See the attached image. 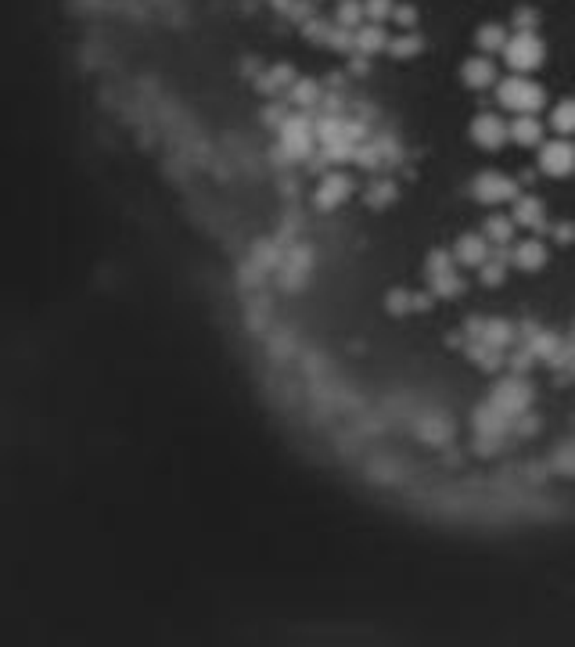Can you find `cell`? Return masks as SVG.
<instances>
[{"instance_id":"8992f818","label":"cell","mask_w":575,"mask_h":647,"mask_svg":"<svg viewBox=\"0 0 575 647\" xmlns=\"http://www.w3.org/2000/svg\"><path fill=\"white\" fill-rule=\"evenodd\" d=\"M468 137H472V144L482 148V152H500V148H507V141H511V126H507V119L496 115V112H479V115L472 119V126H468Z\"/></svg>"},{"instance_id":"ffe728a7","label":"cell","mask_w":575,"mask_h":647,"mask_svg":"<svg viewBox=\"0 0 575 647\" xmlns=\"http://www.w3.org/2000/svg\"><path fill=\"white\" fill-rule=\"evenodd\" d=\"M511 29H514V33H536V29H540V7L518 4L514 15H511Z\"/></svg>"},{"instance_id":"d6986e66","label":"cell","mask_w":575,"mask_h":647,"mask_svg":"<svg viewBox=\"0 0 575 647\" xmlns=\"http://www.w3.org/2000/svg\"><path fill=\"white\" fill-rule=\"evenodd\" d=\"M364 22H367V15H364V0H338V7H335V25H338V29L356 33Z\"/></svg>"},{"instance_id":"5bb4252c","label":"cell","mask_w":575,"mask_h":647,"mask_svg":"<svg viewBox=\"0 0 575 647\" xmlns=\"http://www.w3.org/2000/svg\"><path fill=\"white\" fill-rule=\"evenodd\" d=\"M388 33H385L382 22H364L356 33H353V47L356 51H364V58L367 54H382V51H388Z\"/></svg>"},{"instance_id":"ba28073f","label":"cell","mask_w":575,"mask_h":647,"mask_svg":"<svg viewBox=\"0 0 575 647\" xmlns=\"http://www.w3.org/2000/svg\"><path fill=\"white\" fill-rule=\"evenodd\" d=\"M461 83L468 91H492L500 83V69H496V62L489 54H472L461 65Z\"/></svg>"},{"instance_id":"52a82bcc","label":"cell","mask_w":575,"mask_h":647,"mask_svg":"<svg viewBox=\"0 0 575 647\" xmlns=\"http://www.w3.org/2000/svg\"><path fill=\"white\" fill-rule=\"evenodd\" d=\"M511 220L532 234H547L551 223H547V201L540 194H518L511 201Z\"/></svg>"},{"instance_id":"9c48e42d","label":"cell","mask_w":575,"mask_h":647,"mask_svg":"<svg viewBox=\"0 0 575 647\" xmlns=\"http://www.w3.org/2000/svg\"><path fill=\"white\" fill-rule=\"evenodd\" d=\"M349 198H353V177L349 173H324V181H320L317 194H313V201H317L320 212H331V209L346 205Z\"/></svg>"},{"instance_id":"ac0fdd59","label":"cell","mask_w":575,"mask_h":647,"mask_svg":"<svg viewBox=\"0 0 575 647\" xmlns=\"http://www.w3.org/2000/svg\"><path fill=\"white\" fill-rule=\"evenodd\" d=\"M551 130L558 137H572L575 133V97H561L554 108H551Z\"/></svg>"},{"instance_id":"44dd1931","label":"cell","mask_w":575,"mask_h":647,"mask_svg":"<svg viewBox=\"0 0 575 647\" xmlns=\"http://www.w3.org/2000/svg\"><path fill=\"white\" fill-rule=\"evenodd\" d=\"M392 11H395V0H364V15L367 22H392Z\"/></svg>"},{"instance_id":"9a60e30c","label":"cell","mask_w":575,"mask_h":647,"mask_svg":"<svg viewBox=\"0 0 575 647\" xmlns=\"http://www.w3.org/2000/svg\"><path fill=\"white\" fill-rule=\"evenodd\" d=\"M507 40H511V33H507L503 22H482L479 29H475V47H479V54H500V51L507 47Z\"/></svg>"},{"instance_id":"7402d4cb","label":"cell","mask_w":575,"mask_h":647,"mask_svg":"<svg viewBox=\"0 0 575 647\" xmlns=\"http://www.w3.org/2000/svg\"><path fill=\"white\" fill-rule=\"evenodd\" d=\"M392 22L399 25V33H406V29H417V7H414V4H395V11H392Z\"/></svg>"},{"instance_id":"5b68a950","label":"cell","mask_w":575,"mask_h":647,"mask_svg":"<svg viewBox=\"0 0 575 647\" xmlns=\"http://www.w3.org/2000/svg\"><path fill=\"white\" fill-rule=\"evenodd\" d=\"M540 173L551 181L575 177V144L569 137H554V141L540 144Z\"/></svg>"},{"instance_id":"6da1fadb","label":"cell","mask_w":575,"mask_h":647,"mask_svg":"<svg viewBox=\"0 0 575 647\" xmlns=\"http://www.w3.org/2000/svg\"><path fill=\"white\" fill-rule=\"evenodd\" d=\"M492 91H496V104L507 108V112H514V115H540L547 108L543 83H536L532 76H521V73L503 76Z\"/></svg>"},{"instance_id":"277c9868","label":"cell","mask_w":575,"mask_h":647,"mask_svg":"<svg viewBox=\"0 0 575 647\" xmlns=\"http://www.w3.org/2000/svg\"><path fill=\"white\" fill-rule=\"evenodd\" d=\"M424 274H428V288H432V295L457 299V295L464 291V278L457 274V260H453V252L435 249V252L428 256V263H424Z\"/></svg>"},{"instance_id":"cb8c5ba5","label":"cell","mask_w":575,"mask_h":647,"mask_svg":"<svg viewBox=\"0 0 575 647\" xmlns=\"http://www.w3.org/2000/svg\"><path fill=\"white\" fill-rule=\"evenodd\" d=\"M551 234H554V241H561V245H572V241H575V223H558Z\"/></svg>"},{"instance_id":"2e32d148","label":"cell","mask_w":575,"mask_h":647,"mask_svg":"<svg viewBox=\"0 0 575 647\" xmlns=\"http://www.w3.org/2000/svg\"><path fill=\"white\" fill-rule=\"evenodd\" d=\"M507 267H511V249H496V252H489V260L479 267V280L485 288H500L503 278H507Z\"/></svg>"},{"instance_id":"603a6c76","label":"cell","mask_w":575,"mask_h":647,"mask_svg":"<svg viewBox=\"0 0 575 647\" xmlns=\"http://www.w3.org/2000/svg\"><path fill=\"white\" fill-rule=\"evenodd\" d=\"M414 306V295H406V291H395V295H388V309H395V313H406Z\"/></svg>"},{"instance_id":"30bf717a","label":"cell","mask_w":575,"mask_h":647,"mask_svg":"<svg viewBox=\"0 0 575 647\" xmlns=\"http://www.w3.org/2000/svg\"><path fill=\"white\" fill-rule=\"evenodd\" d=\"M489 252H492V245L485 241V234H479V230L461 234L457 245H453V260H457V267H464V270H479L482 263L489 260Z\"/></svg>"},{"instance_id":"4fadbf2b","label":"cell","mask_w":575,"mask_h":647,"mask_svg":"<svg viewBox=\"0 0 575 647\" xmlns=\"http://www.w3.org/2000/svg\"><path fill=\"white\" fill-rule=\"evenodd\" d=\"M482 234H485V241H489L492 249H511L514 238H518V223H514L511 216H503V212H492V216L482 223Z\"/></svg>"},{"instance_id":"7c38bea8","label":"cell","mask_w":575,"mask_h":647,"mask_svg":"<svg viewBox=\"0 0 575 647\" xmlns=\"http://www.w3.org/2000/svg\"><path fill=\"white\" fill-rule=\"evenodd\" d=\"M507 126H511V144L518 148H540L547 141V126L540 123V115H514Z\"/></svg>"},{"instance_id":"e0dca14e","label":"cell","mask_w":575,"mask_h":647,"mask_svg":"<svg viewBox=\"0 0 575 647\" xmlns=\"http://www.w3.org/2000/svg\"><path fill=\"white\" fill-rule=\"evenodd\" d=\"M421 51H424V36H421L417 29H406V33H399V36H392V40H388V54H392V58H399V62L417 58Z\"/></svg>"},{"instance_id":"7a4b0ae2","label":"cell","mask_w":575,"mask_h":647,"mask_svg":"<svg viewBox=\"0 0 575 647\" xmlns=\"http://www.w3.org/2000/svg\"><path fill=\"white\" fill-rule=\"evenodd\" d=\"M500 54H503V62H507L511 73L529 76V73L543 69V62H547V44H543L540 33H511V40H507V47H503Z\"/></svg>"},{"instance_id":"8fae6325","label":"cell","mask_w":575,"mask_h":647,"mask_svg":"<svg viewBox=\"0 0 575 647\" xmlns=\"http://www.w3.org/2000/svg\"><path fill=\"white\" fill-rule=\"evenodd\" d=\"M547 260H551V252H547V245H543L540 238H525V241H514V245H511V267H514V270L536 274V270L547 267Z\"/></svg>"},{"instance_id":"3957f363","label":"cell","mask_w":575,"mask_h":647,"mask_svg":"<svg viewBox=\"0 0 575 647\" xmlns=\"http://www.w3.org/2000/svg\"><path fill=\"white\" fill-rule=\"evenodd\" d=\"M518 194H521V184L514 177H507V173H496V170H482L479 177L472 181V198L479 205H489V209L511 205Z\"/></svg>"}]
</instances>
